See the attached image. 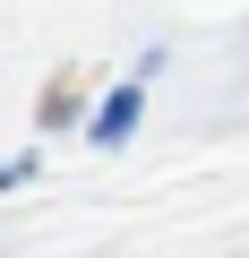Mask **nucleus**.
<instances>
[{
	"label": "nucleus",
	"instance_id": "1",
	"mask_svg": "<svg viewBox=\"0 0 249 258\" xmlns=\"http://www.w3.org/2000/svg\"><path fill=\"white\" fill-rule=\"evenodd\" d=\"M129 129H138V86H120V95L95 112V147H120Z\"/></svg>",
	"mask_w": 249,
	"mask_h": 258
}]
</instances>
